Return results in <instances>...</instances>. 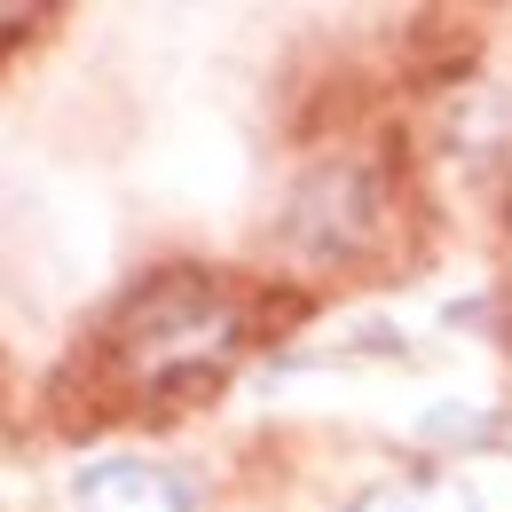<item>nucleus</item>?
<instances>
[{"label":"nucleus","instance_id":"f257e3e1","mask_svg":"<svg viewBox=\"0 0 512 512\" xmlns=\"http://www.w3.org/2000/svg\"><path fill=\"white\" fill-rule=\"evenodd\" d=\"M237 300L205 276H158L142 284L119 323H111V363L119 379L142 394H190V386L221 379V363L237 355Z\"/></svg>","mask_w":512,"mask_h":512},{"label":"nucleus","instance_id":"f03ea898","mask_svg":"<svg viewBox=\"0 0 512 512\" xmlns=\"http://www.w3.org/2000/svg\"><path fill=\"white\" fill-rule=\"evenodd\" d=\"M71 512H190L182 473L142 465V457H103L71 481Z\"/></svg>","mask_w":512,"mask_h":512},{"label":"nucleus","instance_id":"7ed1b4c3","mask_svg":"<svg viewBox=\"0 0 512 512\" xmlns=\"http://www.w3.org/2000/svg\"><path fill=\"white\" fill-rule=\"evenodd\" d=\"M355 512H473V505L442 481H379V489L355 497Z\"/></svg>","mask_w":512,"mask_h":512}]
</instances>
